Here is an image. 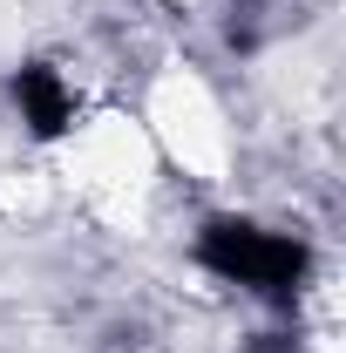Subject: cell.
<instances>
[{
  "instance_id": "7a4b0ae2",
  "label": "cell",
  "mask_w": 346,
  "mask_h": 353,
  "mask_svg": "<svg viewBox=\"0 0 346 353\" xmlns=\"http://www.w3.org/2000/svg\"><path fill=\"white\" fill-rule=\"evenodd\" d=\"M14 102H21V123L34 136H61L75 123V88L61 82V68H48V61H28L14 75Z\"/></svg>"
},
{
  "instance_id": "3957f363",
  "label": "cell",
  "mask_w": 346,
  "mask_h": 353,
  "mask_svg": "<svg viewBox=\"0 0 346 353\" xmlns=\"http://www.w3.org/2000/svg\"><path fill=\"white\" fill-rule=\"evenodd\" d=\"M258 353H292V347H285V340H265V347Z\"/></svg>"
},
{
  "instance_id": "6da1fadb",
  "label": "cell",
  "mask_w": 346,
  "mask_h": 353,
  "mask_svg": "<svg viewBox=\"0 0 346 353\" xmlns=\"http://www.w3.org/2000/svg\"><path fill=\"white\" fill-rule=\"evenodd\" d=\"M197 259L211 265L217 279L252 285L265 299H292L305 285V245L299 238H278V231H258V224H231V218L204 224Z\"/></svg>"
}]
</instances>
